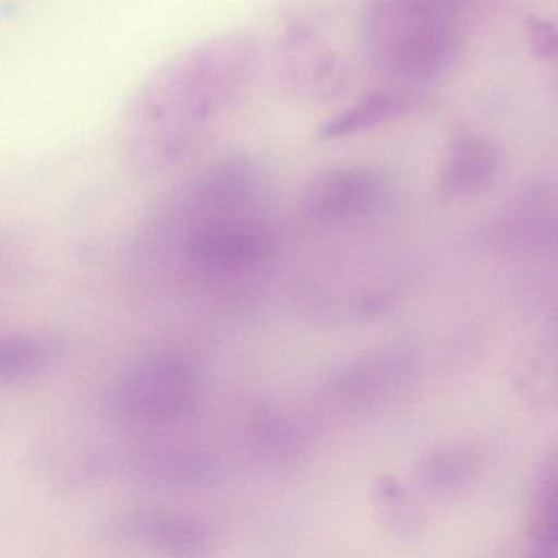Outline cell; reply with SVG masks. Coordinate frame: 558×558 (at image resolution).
Here are the masks:
<instances>
[{
	"label": "cell",
	"instance_id": "1",
	"mask_svg": "<svg viewBox=\"0 0 558 558\" xmlns=\"http://www.w3.org/2000/svg\"><path fill=\"white\" fill-rule=\"evenodd\" d=\"M259 50L247 35L211 38L158 68L126 106L120 151L132 171L156 175L187 162L256 80Z\"/></svg>",
	"mask_w": 558,
	"mask_h": 558
},
{
	"label": "cell",
	"instance_id": "2",
	"mask_svg": "<svg viewBox=\"0 0 558 558\" xmlns=\"http://www.w3.org/2000/svg\"><path fill=\"white\" fill-rule=\"evenodd\" d=\"M267 194L266 171L250 156L205 166L156 205L143 247L191 279L223 282L256 272L277 244Z\"/></svg>",
	"mask_w": 558,
	"mask_h": 558
},
{
	"label": "cell",
	"instance_id": "3",
	"mask_svg": "<svg viewBox=\"0 0 558 558\" xmlns=\"http://www.w3.org/2000/svg\"><path fill=\"white\" fill-rule=\"evenodd\" d=\"M204 391V371L192 355L153 352L123 367L109 381L102 411L120 426L168 429L194 416Z\"/></svg>",
	"mask_w": 558,
	"mask_h": 558
},
{
	"label": "cell",
	"instance_id": "4",
	"mask_svg": "<svg viewBox=\"0 0 558 558\" xmlns=\"http://www.w3.org/2000/svg\"><path fill=\"white\" fill-rule=\"evenodd\" d=\"M365 45L378 70L404 81L429 80L449 57V9L439 0H381L368 11Z\"/></svg>",
	"mask_w": 558,
	"mask_h": 558
},
{
	"label": "cell",
	"instance_id": "5",
	"mask_svg": "<svg viewBox=\"0 0 558 558\" xmlns=\"http://www.w3.org/2000/svg\"><path fill=\"white\" fill-rule=\"evenodd\" d=\"M416 368L403 348H380L336 367L326 378L325 398L345 414L365 413L393 400L408 387Z\"/></svg>",
	"mask_w": 558,
	"mask_h": 558
},
{
	"label": "cell",
	"instance_id": "6",
	"mask_svg": "<svg viewBox=\"0 0 558 558\" xmlns=\"http://www.w3.org/2000/svg\"><path fill=\"white\" fill-rule=\"evenodd\" d=\"M385 202L387 182L377 171L345 166L313 175L300 194L299 210L313 227H344L377 214Z\"/></svg>",
	"mask_w": 558,
	"mask_h": 558
},
{
	"label": "cell",
	"instance_id": "7",
	"mask_svg": "<svg viewBox=\"0 0 558 558\" xmlns=\"http://www.w3.org/2000/svg\"><path fill=\"white\" fill-rule=\"evenodd\" d=\"M107 541L135 550L171 557H198L211 545L207 525L184 512L136 506L122 509L102 525Z\"/></svg>",
	"mask_w": 558,
	"mask_h": 558
},
{
	"label": "cell",
	"instance_id": "8",
	"mask_svg": "<svg viewBox=\"0 0 558 558\" xmlns=\"http://www.w3.org/2000/svg\"><path fill=\"white\" fill-rule=\"evenodd\" d=\"M283 83L305 100L331 99L344 90L345 66L305 21L287 25L280 38Z\"/></svg>",
	"mask_w": 558,
	"mask_h": 558
},
{
	"label": "cell",
	"instance_id": "9",
	"mask_svg": "<svg viewBox=\"0 0 558 558\" xmlns=\"http://www.w3.org/2000/svg\"><path fill=\"white\" fill-rule=\"evenodd\" d=\"M492 241L514 253L558 244V182L532 185L492 223Z\"/></svg>",
	"mask_w": 558,
	"mask_h": 558
},
{
	"label": "cell",
	"instance_id": "10",
	"mask_svg": "<svg viewBox=\"0 0 558 558\" xmlns=\"http://www.w3.org/2000/svg\"><path fill=\"white\" fill-rule=\"evenodd\" d=\"M498 146L478 135L453 140L439 175L444 198H470L492 187L501 171Z\"/></svg>",
	"mask_w": 558,
	"mask_h": 558
},
{
	"label": "cell",
	"instance_id": "11",
	"mask_svg": "<svg viewBox=\"0 0 558 558\" xmlns=\"http://www.w3.org/2000/svg\"><path fill=\"white\" fill-rule=\"evenodd\" d=\"M66 354V341L50 332H12L0 339L2 387L35 380L53 371Z\"/></svg>",
	"mask_w": 558,
	"mask_h": 558
},
{
	"label": "cell",
	"instance_id": "12",
	"mask_svg": "<svg viewBox=\"0 0 558 558\" xmlns=\"http://www.w3.org/2000/svg\"><path fill=\"white\" fill-rule=\"evenodd\" d=\"M130 466L145 482L162 486H198L220 475V465L211 453L185 447L142 450Z\"/></svg>",
	"mask_w": 558,
	"mask_h": 558
},
{
	"label": "cell",
	"instance_id": "13",
	"mask_svg": "<svg viewBox=\"0 0 558 558\" xmlns=\"http://www.w3.org/2000/svg\"><path fill=\"white\" fill-rule=\"evenodd\" d=\"M525 535L541 555L558 554V447L534 475L525 511Z\"/></svg>",
	"mask_w": 558,
	"mask_h": 558
},
{
	"label": "cell",
	"instance_id": "14",
	"mask_svg": "<svg viewBox=\"0 0 558 558\" xmlns=\"http://www.w3.org/2000/svg\"><path fill=\"white\" fill-rule=\"evenodd\" d=\"M257 453L274 463H292L312 449L313 433L296 414L279 408L257 411L251 421Z\"/></svg>",
	"mask_w": 558,
	"mask_h": 558
},
{
	"label": "cell",
	"instance_id": "15",
	"mask_svg": "<svg viewBox=\"0 0 558 558\" xmlns=\"http://www.w3.org/2000/svg\"><path fill=\"white\" fill-rule=\"evenodd\" d=\"M478 457L466 446H440L427 450L417 462L421 485L437 495H450L466 488L475 480Z\"/></svg>",
	"mask_w": 558,
	"mask_h": 558
},
{
	"label": "cell",
	"instance_id": "16",
	"mask_svg": "<svg viewBox=\"0 0 558 558\" xmlns=\"http://www.w3.org/2000/svg\"><path fill=\"white\" fill-rule=\"evenodd\" d=\"M404 109V100L397 94L377 93L364 97L351 109L344 110L339 116L332 117L329 122L319 130V138L331 140L345 138L367 132L374 126L380 125L385 120L393 119Z\"/></svg>",
	"mask_w": 558,
	"mask_h": 558
},
{
	"label": "cell",
	"instance_id": "17",
	"mask_svg": "<svg viewBox=\"0 0 558 558\" xmlns=\"http://www.w3.org/2000/svg\"><path fill=\"white\" fill-rule=\"evenodd\" d=\"M374 498L384 518L397 529H403L407 521L417 519V512L408 499L403 486L390 476H384L375 482Z\"/></svg>",
	"mask_w": 558,
	"mask_h": 558
},
{
	"label": "cell",
	"instance_id": "18",
	"mask_svg": "<svg viewBox=\"0 0 558 558\" xmlns=\"http://www.w3.org/2000/svg\"><path fill=\"white\" fill-rule=\"evenodd\" d=\"M529 44L532 53L541 60H558V28L541 19L527 21Z\"/></svg>",
	"mask_w": 558,
	"mask_h": 558
}]
</instances>
